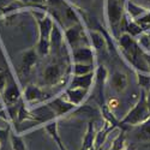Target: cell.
Listing matches in <instances>:
<instances>
[{"mask_svg":"<svg viewBox=\"0 0 150 150\" xmlns=\"http://www.w3.org/2000/svg\"><path fill=\"white\" fill-rule=\"evenodd\" d=\"M150 115L149 112V107L146 103L145 97H142L141 101L137 103L129 113L121 120V124H129V125H139L141 122H143L145 119H148V117Z\"/></svg>","mask_w":150,"mask_h":150,"instance_id":"cell-1","label":"cell"},{"mask_svg":"<svg viewBox=\"0 0 150 150\" xmlns=\"http://www.w3.org/2000/svg\"><path fill=\"white\" fill-rule=\"evenodd\" d=\"M48 106L53 109V112L55 113V117H60V115H64L70 113L71 110H73L77 106L73 105L70 101H66L64 100V97H57L54 98L52 102H49Z\"/></svg>","mask_w":150,"mask_h":150,"instance_id":"cell-2","label":"cell"},{"mask_svg":"<svg viewBox=\"0 0 150 150\" xmlns=\"http://www.w3.org/2000/svg\"><path fill=\"white\" fill-rule=\"evenodd\" d=\"M62 76V70L59 65H49L43 71V79L48 85H55L60 82Z\"/></svg>","mask_w":150,"mask_h":150,"instance_id":"cell-3","label":"cell"},{"mask_svg":"<svg viewBox=\"0 0 150 150\" xmlns=\"http://www.w3.org/2000/svg\"><path fill=\"white\" fill-rule=\"evenodd\" d=\"M73 62L81 64H94V52L89 47H81L73 51Z\"/></svg>","mask_w":150,"mask_h":150,"instance_id":"cell-4","label":"cell"},{"mask_svg":"<svg viewBox=\"0 0 150 150\" xmlns=\"http://www.w3.org/2000/svg\"><path fill=\"white\" fill-rule=\"evenodd\" d=\"M3 98H4V101L7 105H13V103H16L18 100L21 98L19 88H18V85L13 81H11L7 84L6 88H5V90L3 93Z\"/></svg>","mask_w":150,"mask_h":150,"instance_id":"cell-5","label":"cell"},{"mask_svg":"<svg viewBox=\"0 0 150 150\" xmlns=\"http://www.w3.org/2000/svg\"><path fill=\"white\" fill-rule=\"evenodd\" d=\"M37 61V53L34 49H29L22 57V64H21V70L23 73H29L34 65Z\"/></svg>","mask_w":150,"mask_h":150,"instance_id":"cell-6","label":"cell"},{"mask_svg":"<svg viewBox=\"0 0 150 150\" xmlns=\"http://www.w3.org/2000/svg\"><path fill=\"white\" fill-rule=\"evenodd\" d=\"M45 130L47 131V133L52 137V139L55 142L57 146L59 148V150H69L65 144L62 143L61 138H60V136H59V132H58V122L55 120H51L48 124H46V126H45Z\"/></svg>","mask_w":150,"mask_h":150,"instance_id":"cell-7","label":"cell"},{"mask_svg":"<svg viewBox=\"0 0 150 150\" xmlns=\"http://www.w3.org/2000/svg\"><path fill=\"white\" fill-rule=\"evenodd\" d=\"M88 91L89 89H85V88H70L66 90V96L70 102H72L76 106H79L85 98V96L88 95Z\"/></svg>","mask_w":150,"mask_h":150,"instance_id":"cell-8","label":"cell"},{"mask_svg":"<svg viewBox=\"0 0 150 150\" xmlns=\"http://www.w3.org/2000/svg\"><path fill=\"white\" fill-rule=\"evenodd\" d=\"M47 95L43 90H41L39 86H35V85H29L27 86V89L24 90V98L27 100L28 102H37V101H41V100L46 98Z\"/></svg>","mask_w":150,"mask_h":150,"instance_id":"cell-9","label":"cell"},{"mask_svg":"<svg viewBox=\"0 0 150 150\" xmlns=\"http://www.w3.org/2000/svg\"><path fill=\"white\" fill-rule=\"evenodd\" d=\"M94 81V72L83 74V76H73L70 88H85L89 89Z\"/></svg>","mask_w":150,"mask_h":150,"instance_id":"cell-10","label":"cell"},{"mask_svg":"<svg viewBox=\"0 0 150 150\" xmlns=\"http://www.w3.org/2000/svg\"><path fill=\"white\" fill-rule=\"evenodd\" d=\"M110 85L113 86V89L117 93H121L126 89L127 86V76L125 73L120 72V71H115L112 76L110 79Z\"/></svg>","mask_w":150,"mask_h":150,"instance_id":"cell-11","label":"cell"},{"mask_svg":"<svg viewBox=\"0 0 150 150\" xmlns=\"http://www.w3.org/2000/svg\"><path fill=\"white\" fill-rule=\"evenodd\" d=\"M65 39H66L67 43L71 46V48L74 51L76 48H78L77 45L81 40V30L76 27H72V28L67 29L65 31Z\"/></svg>","mask_w":150,"mask_h":150,"instance_id":"cell-12","label":"cell"},{"mask_svg":"<svg viewBox=\"0 0 150 150\" xmlns=\"http://www.w3.org/2000/svg\"><path fill=\"white\" fill-rule=\"evenodd\" d=\"M134 137L137 141L141 142H149L150 141V119L142 124L141 126L136 130Z\"/></svg>","mask_w":150,"mask_h":150,"instance_id":"cell-13","label":"cell"},{"mask_svg":"<svg viewBox=\"0 0 150 150\" xmlns=\"http://www.w3.org/2000/svg\"><path fill=\"white\" fill-rule=\"evenodd\" d=\"M62 41H64V36H62L61 30L53 24V28L51 31V37H49V42H51V46L55 49H59L62 45Z\"/></svg>","mask_w":150,"mask_h":150,"instance_id":"cell-14","label":"cell"},{"mask_svg":"<svg viewBox=\"0 0 150 150\" xmlns=\"http://www.w3.org/2000/svg\"><path fill=\"white\" fill-rule=\"evenodd\" d=\"M72 71L74 76H83V74H88L94 72L93 64H81V62H73Z\"/></svg>","mask_w":150,"mask_h":150,"instance_id":"cell-15","label":"cell"},{"mask_svg":"<svg viewBox=\"0 0 150 150\" xmlns=\"http://www.w3.org/2000/svg\"><path fill=\"white\" fill-rule=\"evenodd\" d=\"M10 143L12 150H27V145L23 137L16 133H10Z\"/></svg>","mask_w":150,"mask_h":150,"instance_id":"cell-16","label":"cell"},{"mask_svg":"<svg viewBox=\"0 0 150 150\" xmlns=\"http://www.w3.org/2000/svg\"><path fill=\"white\" fill-rule=\"evenodd\" d=\"M90 37H91V43L96 51H100V49L103 48L105 37L102 36V34H100L97 31H90Z\"/></svg>","mask_w":150,"mask_h":150,"instance_id":"cell-17","label":"cell"},{"mask_svg":"<svg viewBox=\"0 0 150 150\" xmlns=\"http://www.w3.org/2000/svg\"><path fill=\"white\" fill-rule=\"evenodd\" d=\"M17 120L19 122L24 121V120H31V113L30 110H28L24 106V102H21V106L17 110Z\"/></svg>","mask_w":150,"mask_h":150,"instance_id":"cell-18","label":"cell"},{"mask_svg":"<svg viewBox=\"0 0 150 150\" xmlns=\"http://www.w3.org/2000/svg\"><path fill=\"white\" fill-rule=\"evenodd\" d=\"M124 144H125V134H124V132H121L113 141V144H112L110 150H122L124 149Z\"/></svg>","mask_w":150,"mask_h":150,"instance_id":"cell-19","label":"cell"},{"mask_svg":"<svg viewBox=\"0 0 150 150\" xmlns=\"http://www.w3.org/2000/svg\"><path fill=\"white\" fill-rule=\"evenodd\" d=\"M10 125L7 127H0V143H4L8 137H10Z\"/></svg>","mask_w":150,"mask_h":150,"instance_id":"cell-20","label":"cell"},{"mask_svg":"<svg viewBox=\"0 0 150 150\" xmlns=\"http://www.w3.org/2000/svg\"><path fill=\"white\" fill-rule=\"evenodd\" d=\"M7 83V77H6V73L1 70L0 71V94H3L5 90V86Z\"/></svg>","mask_w":150,"mask_h":150,"instance_id":"cell-21","label":"cell"},{"mask_svg":"<svg viewBox=\"0 0 150 150\" xmlns=\"http://www.w3.org/2000/svg\"><path fill=\"white\" fill-rule=\"evenodd\" d=\"M138 81H139V84L142 86H144V88H149V86H150V77L138 74Z\"/></svg>","mask_w":150,"mask_h":150,"instance_id":"cell-22","label":"cell"},{"mask_svg":"<svg viewBox=\"0 0 150 150\" xmlns=\"http://www.w3.org/2000/svg\"><path fill=\"white\" fill-rule=\"evenodd\" d=\"M66 15H67V18H69L70 21H74V22L77 21V16H76V13H74V11H73L72 8H69V10H67Z\"/></svg>","mask_w":150,"mask_h":150,"instance_id":"cell-23","label":"cell"},{"mask_svg":"<svg viewBox=\"0 0 150 150\" xmlns=\"http://www.w3.org/2000/svg\"><path fill=\"white\" fill-rule=\"evenodd\" d=\"M0 118H3L4 120H6V112H5V109H0Z\"/></svg>","mask_w":150,"mask_h":150,"instance_id":"cell-24","label":"cell"},{"mask_svg":"<svg viewBox=\"0 0 150 150\" xmlns=\"http://www.w3.org/2000/svg\"><path fill=\"white\" fill-rule=\"evenodd\" d=\"M48 3H51V4H59L60 3V0H47Z\"/></svg>","mask_w":150,"mask_h":150,"instance_id":"cell-25","label":"cell"},{"mask_svg":"<svg viewBox=\"0 0 150 150\" xmlns=\"http://www.w3.org/2000/svg\"><path fill=\"white\" fill-rule=\"evenodd\" d=\"M146 103H148V107H149V112H150V93H149V96H148V100H146Z\"/></svg>","mask_w":150,"mask_h":150,"instance_id":"cell-26","label":"cell"},{"mask_svg":"<svg viewBox=\"0 0 150 150\" xmlns=\"http://www.w3.org/2000/svg\"><path fill=\"white\" fill-rule=\"evenodd\" d=\"M125 150H136V146H133V145H129Z\"/></svg>","mask_w":150,"mask_h":150,"instance_id":"cell-27","label":"cell"},{"mask_svg":"<svg viewBox=\"0 0 150 150\" xmlns=\"http://www.w3.org/2000/svg\"><path fill=\"white\" fill-rule=\"evenodd\" d=\"M22 1H41V0H22Z\"/></svg>","mask_w":150,"mask_h":150,"instance_id":"cell-28","label":"cell"},{"mask_svg":"<svg viewBox=\"0 0 150 150\" xmlns=\"http://www.w3.org/2000/svg\"><path fill=\"white\" fill-rule=\"evenodd\" d=\"M0 109H4V106H3V103H0Z\"/></svg>","mask_w":150,"mask_h":150,"instance_id":"cell-29","label":"cell"},{"mask_svg":"<svg viewBox=\"0 0 150 150\" xmlns=\"http://www.w3.org/2000/svg\"><path fill=\"white\" fill-rule=\"evenodd\" d=\"M82 1H84V3H89L90 0H82Z\"/></svg>","mask_w":150,"mask_h":150,"instance_id":"cell-30","label":"cell"},{"mask_svg":"<svg viewBox=\"0 0 150 150\" xmlns=\"http://www.w3.org/2000/svg\"><path fill=\"white\" fill-rule=\"evenodd\" d=\"M0 103H3V102H1V101H0Z\"/></svg>","mask_w":150,"mask_h":150,"instance_id":"cell-31","label":"cell"},{"mask_svg":"<svg viewBox=\"0 0 150 150\" xmlns=\"http://www.w3.org/2000/svg\"><path fill=\"white\" fill-rule=\"evenodd\" d=\"M149 37H150V36H149ZM149 40H150V39H149Z\"/></svg>","mask_w":150,"mask_h":150,"instance_id":"cell-32","label":"cell"}]
</instances>
